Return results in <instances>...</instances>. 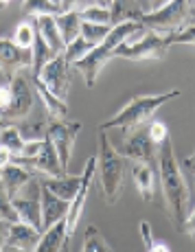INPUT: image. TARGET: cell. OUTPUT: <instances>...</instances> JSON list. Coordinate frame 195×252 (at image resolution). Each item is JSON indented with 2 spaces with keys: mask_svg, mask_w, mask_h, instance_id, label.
I'll list each match as a JSON object with an SVG mask.
<instances>
[{
  "mask_svg": "<svg viewBox=\"0 0 195 252\" xmlns=\"http://www.w3.org/2000/svg\"><path fill=\"white\" fill-rule=\"evenodd\" d=\"M158 180H160V191H162L164 200V211L169 213L175 228H182L184 220H187V204H189V187L182 176V169L175 158L171 138H167L158 147Z\"/></svg>",
  "mask_w": 195,
  "mask_h": 252,
  "instance_id": "cell-1",
  "label": "cell"
},
{
  "mask_svg": "<svg viewBox=\"0 0 195 252\" xmlns=\"http://www.w3.org/2000/svg\"><path fill=\"white\" fill-rule=\"evenodd\" d=\"M189 18H191V20H195V2L189 4Z\"/></svg>",
  "mask_w": 195,
  "mask_h": 252,
  "instance_id": "cell-41",
  "label": "cell"
},
{
  "mask_svg": "<svg viewBox=\"0 0 195 252\" xmlns=\"http://www.w3.org/2000/svg\"><path fill=\"white\" fill-rule=\"evenodd\" d=\"M81 252H114L110 248V244L103 239V235L99 232L97 226H88L86 235H84V246Z\"/></svg>",
  "mask_w": 195,
  "mask_h": 252,
  "instance_id": "cell-27",
  "label": "cell"
},
{
  "mask_svg": "<svg viewBox=\"0 0 195 252\" xmlns=\"http://www.w3.org/2000/svg\"><path fill=\"white\" fill-rule=\"evenodd\" d=\"M7 125H11V123H7V121H4V119H0V132H2V129L7 127Z\"/></svg>",
  "mask_w": 195,
  "mask_h": 252,
  "instance_id": "cell-42",
  "label": "cell"
},
{
  "mask_svg": "<svg viewBox=\"0 0 195 252\" xmlns=\"http://www.w3.org/2000/svg\"><path fill=\"white\" fill-rule=\"evenodd\" d=\"M173 44V35H160L154 31H143L138 40L123 42L114 51V57H123V60L140 62V60H164L169 46Z\"/></svg>",
  "mask_w": 195,
  "mask_h": 252,
  "instance_id": "cell-5",
  "label": "cell"
},
{
  "mask_svg": "<svg viewBox=\"0 0 195 252\" xmlns=\"http://www.w3.org/2000/svg\"><path fill=\"white\" fill-rule=\"evenodd\" d=\"M35 31L37 35L46 42V46L51 48L55 55H64L66 51V44L62 40V33H60V27H57V20L51 16H44V18H35Z\"/></svg>",
  "mask_w": 195,
  "mask_h": 252,
  "instance_id": "cell-20",
  "label": "cell"
},
{
  "mask_svg": "<svg viewBox=\"0 0 195 252\" xmlns=\"http://www.w3.org/2000/svg\"><path fill=\"white\" fill-rule=\"evenodd\" d=\"M13 208L18 213V220L22 224L33 226L35 230L42 232V202H40V191L33 197H13L11 200Z\"/></svg>",
  "mask_w": 195,
  "mask_h": 252,
  "instance_id": "cell-18",
  "label": "cell"
},
{
  "mask_svg": "<svg viewBox=\"0 0 195 252\" xmlns=\"http://www.w3.org/2000/svg\"><path fill=\"white\" fill-rule=\"evenodd\" d=\"M40 202H42V232H46L48 228H53L55 224L66 220L70 202L60 200L48 189H44L42 184H40Z\"/></svg>",
  "mask_w": 195,
  "mask_h": 252,
  "instance_id": "cell-12",
  "label": "cell"
},
{
  "mask_svg": "<svg viewBox=\"0 0 195 252\" xmlns=\"http://www.w3.org/2000/svg\"><path fill=\"white\" fill-rule=\"evenodd\" d=\"M140 235H143V244H145V252H171L167 241L154 239L152 232V224L149 221H140Z\"/></svg>",
  "mask_w": 195,
  "mask_h": 252,
  "instance_id": "cell-31",
  "label": "cell"
},
{
  "mask_svg": "<svg viewBox=\"0 0 195 252\" xmlns=\"http://www.w3.org/2000/svg\"><path fill=\"white\" fill-rule=\"evenodd\" d=\"M0 145L7 147L9 152L13 154V158H16V156L22 154V149H24L27 143H24V138L20 134V127H16V125H7V127L0 132Z\"/></svg>",
  "mask_w": 195,
  "mask_h": 252,
  "instance_id": "cell-25",
  "label": "cell"
},
{
  "mask_svg": "<svg viewBox=\"0 0 195 252\" xmlns=\"http://www.w3.org/2000/svg\"><path fill=\"white\" fill-rule=\"evenodd\" d=\"M35 22H20L16 27V31H13V42H16L20 48H27V51H31L33 48V42H35Z\"/></svg>",
  "mask_w": 195,
  "mask_h": 252,
  "instance_id": "cell-30",
  "label": "cell"
},
{
  "mask_svg": "<svg viewBox=\"0 0 195 252\" xmlns=\"http://www.w3.org/2000/svg\"><path fill=\"white\" fill-rule=\"evenodd\" d=\"M131 180H134L138 193L145 202H156V187H160L158 180V164L156 162H136L131 167Z\"/></svg>",
  "mask_w": 195,
  "mask_h": 252,
  "instance_id": "cell-13",
  "label": "cell"
},
{
  "mask_svg": "<svg viewBox=\"0 0 195 252\" xmlns=\"http://www.w3.org/2000/svg\"><path fill=\"white\" fill-rule=\"evenodd\" d=\"M180 232H184V235H191L195 237V208L191 211V215L184 220V224H182V228H180Z\"/></svg>",
  "mask_w": 195,
  "mask_h": 252,
  "instance_id": "cell-37",
  "label": "cell"
},
{
  "mask_svg": "<svg viewBox=\"0 0 195 252\" xmlns=\"http://www.w3.org/2000/svg\"><path fill=\"white\" fill-rule=\"evenodd\" d=\"M31 84H33V88H35L37 94H40L48 121H66V116H68V103L66 101L57 99V96L53 94V92L37 79V77H31Z\"/></svg>",
  "mask_w": 195,
  "mask_h": 252,
  "instance_id": "cell-19",
  "label": "cell"
},
{
  "mask_svg": "<svg viewBox=\"0 0 195 252\" xmlns=\"http://www.w3.org/2000/svg\"><path fill=\"white\" fill-rule=\"evenodd\" d=\"M184 164H187V167H189V169H193V171H195V152H193V154H191V156H189V158H187V160H184Z\"/></svg>",
  "mask_w": 195,
  "mask_h": 252,
  "instance_id": "cell-40",
  "label": "cell"
},
{
  "mask_svg": "<svg viewBox=\"0 0 195 252\" xmlns=\"http://www.w3.org/2000/svg\"><path fill=\"white\" fill-rule=\"evenodd\" d=\"M189 4L184 0H173V2H162L156 11L147 13V16L140 18V27L145 31H154L160 35H175L182 29L189 27Z\"/></svg>",
  "mask_w": 195,
  "mask_h": 252,
  "instance_id": "cell-4",
  "label": "cell"
},
{
  "mask_svg": "<svg viewBox=\"0 0 195 252\" xmlns=\"http://www.w3.org/2000/svg\"><path fill=\"white\" fill-rule=\"evenodd\" d=\"M0 221H9V224H18V213L11 204V197L4 193V189L0 187Z\"/></svg>",
  "mask_w": 195,
  "mask_h": 252,
  "instance_id": "cell-33",
  "label": "cell"
},
{
  "mask_svg": "<svg viewBox=\"0 0 195 252\" xmlns=\"http://www.w3.org/2000/svg\"><path fill=\"white\" fill-rule=\"evenodd\" d=\"M92 44H88V42L84 40V37H77L72 44H68L66 46V51H64V60L68 62L70 66H75V64H79L84 57H88L92 53Z\"/></svg>",
  "mask_w": 195,
  "mask_h": 252,
  "instance_id": "cell-29",
  "label": "cell"
},
{
  "mask_svg": "<svg viewBox=\"0 0 195 252\" xmlns=\"http://www.w3.org/2000/svg\"><path fill=\"white\" fill-rule=\"evenodd\" d=\"M22 68H33V53L20 48L13 40L0 37V70L4 79L11 81L16 72Z\"/></svg>",
  "mask_w": 195,
  "mask_h": 252,
  "instance_id": "cell-10",
  "label": "cell"
},
{
  "mask_svg": "<svg viewBox=\"0 0 195 252\" xmlns=\"http://www.w3.org/2000/svg\"><path fill=\"white\" fill-rule=\"evenodd\" d=\"M11 162H13V154L9 152L7 147H2V145H0V171H2L4 167H9Z\"/></svg>",
  "mask_w": 195,
  "mask_h": 252,
  "instance_id": "cell-38",
  "label": "cell"
},
{
  "mask_svg": "<svg viewBox=\"0 0 195 252\" xmlns=\"http://www.w3.org/2000/svg\"><path fill=\"white\" fill-rule=\"evenodd\" d=\"M31 53H33V75H37V72H40L48 62H53L57 57L55 53L46 46V42H44L40 35H35V42H33Z\"/></svg>",
  "mask_w": 195,
  "mask_h": 252,
  "instance_id": "cell-26",
  "label": "cell"
},
{
  "mask_svg": "<svg viewBox=\"0 0 195 252\" xmlns=\"http://www.w3.org/2000/svg\"><path fill=\"white\" fill-rule=\"evenodd\" d=\"M99 171H101V189H103V195L108 200V204H114L119 200L121 191H123V182H125V160L116 147L110 143L108 134L105 132H99Z\"/></svg>",
  "mask_w": 195,
  "mask_h": 252,
  "instance_id": "cell-3",
  "label": "cell"
},
{
  "mask_svg": "<svg viewBox=\"0 0 195 252\" xmlns=\"http://www.w3.org/2000/svg\"><path fill=\"white\" fill-rule=\"evenodd\" d=\"M33 77H37L57 99L66 101L68 90H70V64L64 60V55H57L55 60L48 62V64Z\"/></svg>",
  "mask_w": 195,
  "mask_h": 252,
  "instance_id": "cell-8",
  "label": "cell"
},
{
  "mask_svg": "<svg viewBox=\"0 0 195 252\" xmlns=\"http://www.w3.org/2000/svg\"><path fill=\"white\" fill-rule=\"evenodd\" d=\"M116 152L125 160H134V162H156V158H158V147L149 138L147 127L138 129V132L125 134L123 143L116 147Z\"/></svg>",
  "mask_w": 195,
  "mask_h": 252,
  "instance_id": "cell-7",
  "label": "cell"
},
{
  "mask_svg": "<svg viewBox=\"0 0 195 252\" xmlns=\"http://www.w3.org/2000/svg\"><path fill=\"white\" fill-rule=\"evenodd\" d=\"M173 44H191V46H195V22L189 24L187 29H182L180 33H175Z\"/></svg>",
  "mask_w": 195,
  "mask_h": 252,
  "instance_id": "cell-35",
  "label": "cell"
},
{
  "mask_svg": "<svg viewBox=\"0 0 195 252\" xmlns=\"http://www.w3.org/2000/svg\"><path fill=\"white\" fill-rule=\"evenodd\" d=\"M180 90H171V92H162V94H149V96H136L125 105L121 112H116L112 119L103 121L99 125L101 132H108V129H123L125 134H131L134 129H138L140 125L149 123L152 116L162 108L164 103L178 99Z\"/></svg>",
  "mask_w": 195,
  "mask_h": 252,
  "instance_id": "cell-2",
  "label": "cell"
},
{
  "mask_svg": "<svg viewBox=\"0 0 195 252\" xmlns=\"http://www.w3.org/2000/svg\"><path fill=\"white\" fill-rule=\"evenodd\" d=\"M112 2H79V18L81 22H90V24H110L112 27V11H110Z\"/></svg>",
  "mask_w": 195,
  "mask_h": 252,
  "instance_id": "cell-23",
  "label": "cell"
},
{
  "mask_svg": "<svg viewBox=\"0 0 195 252\" xmlns=\"http://www.w3.org/2000/svg\"><path fill=\"white\" fill-rule=\"evenodd\" d=\"M20 134L24 143H40L46 138V123H31V125H20Z\"/></svg>",
  "mask_w": 195,
  "mask_h": 252,
  "instance_id": "cell-32",
  "label": "cell"
},
{
  "mask_svg": "<svg viewBox=\"0 0 195 252\" xmlns=\"http://www.w3.org/2000/svg\"><path fill=\"white\" fill-rule=\"evenodd\" d=\"M42 239V232L35 230L33 226L29 224H11L9 226V237H7V246L11 250H18V252H33L35 246L40 244Z\"/></svg>",
  "mask_w": 195,
  "mask_h": 252,
  "instance_id": "cell-15",
  "label": "cell"
},
{
  "mask_svg": "<svg viewBox=\"0 0 195 252\" xmlns=\"http://www.w3.org/2000/svg\"><path fill=\"white\" fill-rule=\"evenodd\" d=\"M40 184L44 189H48L53 195H57L60 200L72 202L81 187V173L79 176H68L66 173V176H62V178H44Z\"/></svg>",
  "mask_w": 195,
  "mask_h": 252,
  "instance_id": "cell-21",
  "label": "cell"
},
{
  "mask_svg": "<svg viewBox=\"0 0 195 252\" xmlns=\"http://www.w3.org/2000/svg\"><path fill=\"white\" fill-rule=\"evenodd\" d=\"M112 27L110 24H90V22H81V37L92 46H99L105 42V37L110 35Z\"/></svg>",
  "mask_w": 195,
  "mask_h": 252,
  "instance_id": "cell-28",
  "label": "cell"
},
{
  "mask_svg": "<svg viewBox=\"0 0 195 252\" xmlns=\"http://www.w3.org/2000/svg\"><path fill=\"white\" fill-rule=\"evenodd\" d=\"M95 173H97V158H88L84 171H81V187H79V191H77L75 200L70 202V208H68V215H66L68 239H72L77 224H79V217H81V213H84V206L88 200V191H90V184L95 180Z\"/></svg>",
  "mask_w": 195,
  "mask_h": 252,
  "instance_id": "cell-11",
  "label": "cell"
},
{
  "mask_svg": "<svg viewBox=\"0 0 195 252\" xmlns=\"http://www.w3.org/2000/svg\"><path fill=\"white\" fill-rule=\"evenodd\" d=\"M9 221H0V252L7 248V237H9Z\"/></svg>",
  "mask_w": 195,
  "mask_h": 252,
  "instance_id": "cell-39",
  "label": "cell"
},
{
  "mask_svg": "<svg viewBox=\"0 0 195 252\" xmlns=\"http://www.w3.org/2000/svg\"><path fill=\"white\" fill-rule=\"evenodd\" d=\"M77 4L79 2H70V0H66V2H62V0H31V2H24L22 7L31 18H60L64 13L77 11Z\"/></svg>",
  "mask_w": 195,
  "mask_h": 252,
  "instance_id": "cell-17",
  "label": "cell"
},
{
  "mask_svg": "<svg viewBox=\"0 0 195 252\" xmlns=\"http://www.w3.org/2000/svg\"><path fill=\"white\" fill-rule=\"evenodd\" d=\"M81 132V123L77 121H48L46 123V136L55 147L60 162L68 173V164L72 158V149H75V140Z\"/></svg>",
  "mask_w": 195,
  "mask_h": 252,
  "instance_id": "cell-6",
  "label": "cell"
},
{
  "mask_svg": "<svg viewBox=\"0 0 195 252\" xmlns=\"http://www.w3.org/2000/svg\"><path fill=\"white\" fill-rule=\"evenodd\" d=\"M68 232H66V220L55 224L53 228H48L46 232H42L40 244L35 246L33 252H66L68 250Z\"/></svg>",
  "mask_w": 195,
  "mask_h": 252,
  "instance_id": "cell-22",
  "label": "cell"
},
{
  "mask_svg": "<svg viewBox=\"0 0 195 252\" xmlns=\"http://www.w3.org/2000/svg\"><path fill=\"white\" fill-rule=\"evenodd\" d=\"M11 105V81H2L0 84V119Z\"/></svg>",
  "mask_w": 195,
  "mask_h": 252,
  "instance_id": "cell-36",
  "label": "cell"
},
{
  "mask_svg": "<svg viewBox=\"0 0 195 252\" xmlns=\"http://www.w3.org/2000/svg\"><path fill=\"white\" fill-rule=\"evenodd\" d=\"M29 184H33V178L31 173H29V169L20 167V164H9V167H4L2 171H0V187L4 189V193H7L9 197H18V193L22 191V189H27Z\"/></svg>",
  "mask_w": 195,
  "mask_h": 252,
  "instance_id": "cell-16",
  "label": "cell"
},
{
  "mask_svg": "<svg viewBox=\"0 0 195 252\" xmlns=\"http://www.w3.org/2000/svg\"><path fill=\"white\" fill-rule=\"evenodd\" d=\"M147 134H149V138H152V143L156 147H160V145L169 138V127L162 123V121H152V123L147 125Z\"/></svg>",
  "mask_w": 195,
  "mask_h": 252,
  "instance_id": "cell-34",
  "label": "cell"
},
{
  "mask_svg": "<svg viewBox=\"0 0 195 252\" xmlns=\"http://www.w3.org/2000/svg\"><path fill=\"white\" fill-rule=\"evenodd\" d=\"M33 101H35V88L29 79L24 77H13L11 79V105L9 110L2 114V119L7 123H13V121H20L24 116H29L33 108Z\"/></svg>",
  "mask_w": 195,
  "mask_h": 252,
  "instance_id": "cell-9",
  "label": "cell"
},
{
  "mask_svg": "<svg viewBox=\"0 0 195 252\" xmlns=\"http://www.w3.org/2000/svg\"><path fill=\"white\" fill-rule=\"evenodd\" d=\"M24 169H35V171L42 173L44 178H62V176H66L64 167H62V162H60V156H57L55 147H53V143L48 140V136L44 138L37 158L35 160H31V162H27V167Z\"/></svg>",
  "mask_w": 195,
  "mask_h": 252,
  "instance_id": "cell-14",
  "label": "cell"
},
{
  "mask_svg": "<svg viewBox=\"0 0 195 252\" xmlns=\"http://www.w3.org/2000/svg\"><path fill=\"white\" fill-rule=\"evenodd\" d=\"M57 20V27H60V33H62V40L64 44H72L77 37H81V18H79V11H70V13H64V16L55 18Z\"/></svg>",
  "mask_w": 195,
  "mask_h": 252,
  "instance_id": "cell-24",
  "label": "cell"
}]
</instances>
